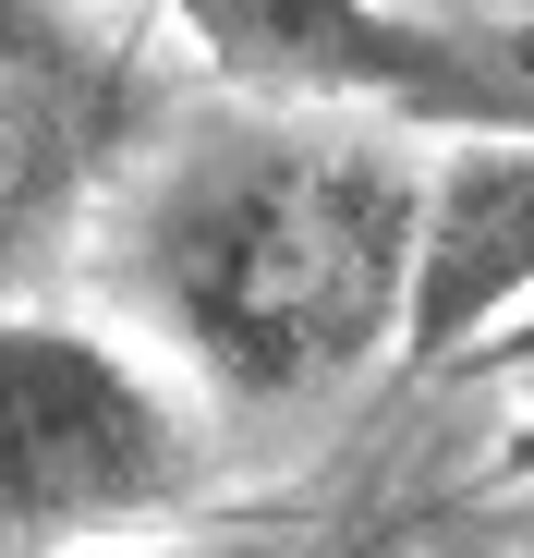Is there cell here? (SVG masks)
Returning <instances> with one entry per match:
<instances>
[{
	"label": "cell",
	"instance_id": "cell-4",
	"mask_svg": "<svg viewBox=\"0 0 534 558\" xmlns=\"http://www.w3.org/2000/svg\"><path fill=\"white\" fill-rule=\"evenodd\" d=\"M146 122H158L146 25L0 0V316L25 304L37 267L73 255L85 207L134 170Z\"/></svg>",
	"mask_w": 534,
	"mask_h": 558
},
{
	"label": "cell",
	"instance_id": "cell-2",
	"mask_svg": "<svg viewBox=\"0 0 534 558\" xmlns=\"http://www.w3.org/2000/svg\"><path fill=\"white\" fill-rule=\"evenodd\" d=\"M183 37L243 98L401 146H534V13L498 0H183Z\"/></svg>",
	"mask_w": 534,
	"mask_h": 558
},
{
	"label": "cell",
	"instance_id": "cell-7",
	"mask_svg": "<svg viewBox=\"0 0 534 558\" xmlns=\"http://www.w3.org/2000/svg\"><path fill=\"white\" fill-rule=\"evenodd\" d=\"M462 377H522V389H534V316H522V328H498V340L462 364Z\"/></svg>",
	"mask_w": 534,
	"mask_h": 558
},
{
	"label": "cell",
	"instance_id": "cell-1",
	"mask_svg": "<svg viewBox=\"0 0 534 558\" xmlns=\"http://www.w3.org/2000/svg\"><path fill=\"white\" fill-rule=\"evenodd\" d=\"M425 158L365 122L255 110L183 134L122 219V292L243 413H316L401 352Z\"/></svg>",
	"mask_w": 534,
	"mask_h": 558
},
{
	"label": "cell",
	"instance_id": "cell-6",
	"mask_svg": "<svg viewBox=\"0 0 534 558\" xmlns=\"http://www.w3.org/2000/svg\"><path fill=\"white\" fill-rule=\"evenodd\" d=\"M474 522H486L498 546H522V558H534V413L510 425V449L474 474Z\"/></svg>",
	"mask_w": 534,
	"mask_h": 558
},
{
	"label": "cell",
	"instance_id": "cell-3",
	"mask_svg": "<svg viewBox=\"0 0 534 558\" xmlns=\"http://www.w3.org/2000/svg\"><path fill=\"white\" fill-rule=\"evenodd\" d=\"M207 474L183 389L49 304L0 316V558L170 522Z\"/></svg>",
	"mask_w": 534,
	"mask_h": 558
},
{
	"label": "cell",
	"instance_id": "cell-8",
	"mask_svg": "<svg viewBox=\"0 0 534 558\" xmlns=\"http://www.w3.org/2000/svg\"><path fill=\"white\" fill-rule=\"evenodd\" d=\"M170 558H365V546H170Z\"/></svg>",
	"mask_w": 534,
	"mask_h": 558
},
{
	"label": "cell",
	"instance_id": "cell-5",
	"mask_svg": "<svg viewBox=\"0 0 534 558\" xmlns=\"http://www.w3.org/2000/svg\"><path fill=\"white\" fill-rule=\"evenodd\" d=\"M522 316H534V146H437L425 158V219H413L401 364L450 389Z\"/></svg>",
	"mask_w": 534,
	"mask_h": 558
}]
</instances>
